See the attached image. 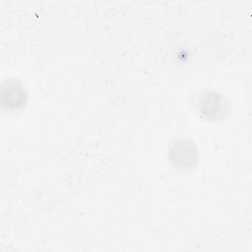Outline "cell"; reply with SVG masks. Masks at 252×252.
I'll use <instances>...</instances> for the list:
<instances>
[{
  "label": "cell",
  "mask_w": 252,
  "mask_h": 252,
  "mask_svg": "<svg viewBox=\"0 0 252 252\" xmlns=\"http://www.w3.org/2000/svg\"><path fill=\"white\" fill-rule=\"evenodd\" d=\"M170 158L177 166L189 167L196 160V149L190 141H180L170 150Z\"/></svg>",
  "instance_id": "1"
}]
</instances>
